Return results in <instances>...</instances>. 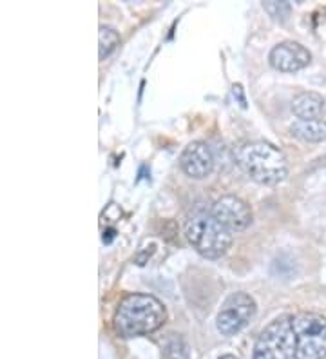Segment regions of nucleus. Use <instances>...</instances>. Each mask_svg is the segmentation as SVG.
<instances>
[{
	"label": "nucleus",
	"mask_w": 326,
	"mask_h": 359,
	"mask_svg": "<svg viewBox=\"0 0 326 359\" xmlns=\"http://www.w3.org/2000/svg\"><path fill=\"white\" fill-rule=\"evenodd\" d=\"M292 111L299 120H322V114L326 113V98L313 91L299 93L292 102Z\"/></svg>",
	"instance_id": "9"
},
{
	"label": "nucleus",
	"mask_w": 326,
	"mask_h": 359,
	"mask_svg": "<svg viewBox=\"0 0 326 359\" xmlns=\"http://www.w3.org/2000/svg\"><path fill=\"white\" fill-rule=\"evenodd\" d=\"M254 314H256V302L252 296L247 292H234L223 302L222 309L217 312L216 327L223 336H234L247 327Z\"/></svg>",
	"instance_id": "5"
},
{
	"label": "nucleus",
	"mask_w": 326,
	"mask_h": 359,
	"mask_svg": "<svg viewBox=\"0 0 326 359\" xmlns=\"http://www.w3.org/2000/svg\"><path fill=\"white\" fill-rule=\"evenodd\" d=\"M290 133L304 142H322L326 140V120H297Z\"/></svg>",
	"instance_id": "10"
},
{
	"label": "nucleus",
	"mask_w": 326,
	"mask_h": 359,
	"mask_svg": "<svg viewBox=\"0 0 326 359\" xmlns=\"http://www.w3.org/2000/svg\"><path fill=\"white\" fill-rule=\"evenodd\" d=\"M189 355H191L189 345L178 334H172L163 345V351H161V358L163 359H189Z\"/></svg>",
	"instance_id": "11"
},
{
	"label": "nucleus",
	"mask_w": 326,
	"mask_h": 359,
	"mask_svg": "<svg viewBox=\"0 0 326 359\" xmlns=\"http://www.w3.org/2000/svg\"><path fill=\"white\" fill-rule=\"evenodd\" d=\"M312 62V55L299 42H281L270 51V64L283 73H294L306 67Z\"/></svg>",
	"instance_id": "7"
},
{
	"label": "nucleus",
	"mask_w": 326,
	"mask_h": 359,
	"mask_svg": "<svg viewBox=\"0 0 326 359\" xmlns=\"http://www.w3.org/2000/svg\"><path fill=\"white\" fill-rule=\"evenodd\" d=\"M210 215L231 232L245 231L248 225L252 224L250 207L247 205V202H243L241 198L234 196V194H226V196L216 200Z\"/></svg>",
	"instance_id": "6"
},
{
	"label": "nucleus",
	"mask_w": 326,
	"mask_h": 359,
	"mask_svg": "<svg viewBox=\"0 0 326 359\" xmlns=\"http://www.w3.org/2000/svg\"><path fill=\"white\" fill-rule=\"evenodd\" d=\"M326 318L313 312L279 316L254 345L252 359H325Z\"/></svg>",
	"instance_id": "1"
},
{
	"label": "nucleus",
	"mask_w": 326,
	"mask_h": 359,
	"mask_svg": "<svg viewBox=\"0 0 326 359\" xmlns=\"http://www.w3.org/2000/svg\"><path fill=\"white\" fill-rule=\"evenodd\" d=\"M238 163L254 182L276 185L288 176V160L269 142H248L238 149Z\"/></svg>",
	"instance_id": "3"
},
{
	"label": "nucleus",
	"mask_w": 326,
	"mask_h": 359,
	"mask_svg": "<svg viewBox=\"0 0 326 359\" xmlns=\"http://www.w3.org/2000/svg\"><path fill=\"white\" fill-rule=\"evenodd\" d=\"M265 11L274 18V20H287L288 15H290V4L288 2H278V0H270V2H265Z\"/></svg>",
	"instance_id": "13"
},
{
	"label": "nucleus",
	"mask_w": 326,
	"mask_h": 359,
	"mask_svg": "<svg viewBox=\"0 0 326 359\" xmlns=\"http://www.w3.org/2000/svg\"><path fill=\"white\" fill-rule=\"evenodd\" d=\"M185 234L192 249L210 259L222 258L232 245V232L223 227L209 212L192 216L189 219Z\"/></svg>",
	"instance_id": "4"
},
{
	"label": "nucleus",
	"mask_w": 326,
	"mask_h": 359,
	"mask_svg": "<svg viewBox=\"0 0 326 359\" xmlns=\"http://www.w3.org/2000/svg\"><path fill=\"white\" fill-rule=\"evenodd\" d=\"M179 165H182L183 172L191 178H207L214 167L212 151L205 142H192L183 149L182 156H179Z\"/></svg>",
	"instance_id": "8"
},
{
	"label": "nucleus",
	"mask_w": 326,
	"mask_h": 359,
	"mask_svg": "<svg viewBox=\"0 0 326 359\" xmlns=\"http://www.w3.org/2000/svg\"><path fill=\"white\" fill-rule=\"evenodd\" d=\"M118 44H120V35H118V31L113 29V27L102 26L100 33H98V57H100V60L109 57V55L116 49Z\"/></svg>",
	"instance_id": "12"
},
{
	"label": "nucleus",
	"mask_w": 326,
	"mask_h": 359,
	"mask_svg": "<svg viewBox=\"0 0 326 359\" xmlns=\"http://www.w3.org/2000/svg\"><path fill=\"white\" fill-rule=\"evenodd\" d=\"M219 359H238V358H236V355H232V354H225V355H222Z\"/></svg>",
	"instance_id": "14"
},
{
	"label": "nucleus",
	"mask_w": 326,
	"mask_h": 359,
	"mask_svg": "<svg viewBox=\"0 0 326 359\" xmlns=\"http://www.w3.org/2000/svg\"><path fill=\"white\" fill-rule=\"evenodd\" d=\"M163 303L151 294H129L114 312V330L118 336L135 337L151 334L165 323Z\"/></svg>",
	"instance_id": "2"
}]
</instances>
